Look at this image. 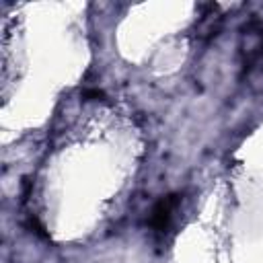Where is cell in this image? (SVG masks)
<instances>
[{"mask_svg": "<svg viewBox=\"0 0 263 263\" xmlns=\"http://www.w3.org/2000/svg\"><path fill=\"white\" fill-rule=\"evenodd\" d=\"M240 55L245 68H253L263 58V25L253 21L242 29L240 35Z\"/></svg>", "mask_w": 263, "mask_h": 263, "instance_id": "cell-1", "label": "cell"}, {"mask_svg": "<svg viewBox=\"0 0 263 263\" xmlns=\"http://www.w3.org/2000/svg\"><path fill=\"white\" fill-rule=\"evenodd\" d=\"M177 205V195H166L162 197L154 210H152V216H150V224L156 232H166L168 226H171V218H173V210Z\"/></svg>", "mask_w": 263, "mask_h": 263, "instance_id": "cell-2", "label": "cell"}]
</instances>
